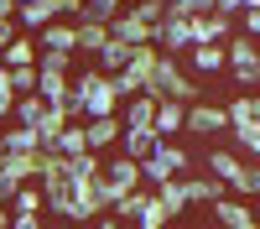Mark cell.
<instances>
[{
    "label": "cell",
    "mask_w": 260,
    "mask_h": 229,
    "mask_svg": "<svg viewBox=\"0 0 260 229\" xmlns=\"http://www.w3.org/2000/svg\"><path fill=\"white\" fill-rule=\"evenodd\" d=\"M68 104H73V115L78 120H104V115H120V89H115V78L110 73H99V68H78L73 73V94H68Z\"/></svg>",
    "instance_id": "6da1fadb"
},
{
    "label": "cell",
    "mask_w": 260,
    "mask_h": 229,
    "mask_svg": "<svg viewBox=\"0 0 260 229\" xmlns=\"http://www.w3.org/2000/svg\"><path fill=\"white\" fill-rule=\"evenodd\" d=\"M208 177H219L229 187V198H260V167L245 161L229 146H208Z\"/></svg>",
    "instance_id": "7a4b0ae2"
},
{
    "label": "cell",
    "mask_w": 260,
    "mask_h": 229,
    "mask_svg": "<svg viewBox=\"0 0 260 229\" xmlns=\"http://www.w3.org/2000/svg\"><path fill=\"white\" fill-rule=\"evenodd\" d=\"M146 94L151 99H177V104H192L198 99V78H192L177 57H156V68H151V78H146Z\"/></svg>",
    "instance_id": "3957f363"
},
{
    "label": "cell",
    "mask_w": 260,
    "mask_h": 229,
    "mask_svg": "<svg viewBox=\"0 0 260 229\" xmlns=\"http://www.w3.org/2000/svg\"><path fill=\"white\" fill-rule=\"evenodd\" d=\"M224 110H229V136H234V146H240L250 161H260V94H234Z\"/></svg>",
    "instance_id": "277c9868"
},
{
    "label": "cell",
    "mask_w": 260,
    "mask_h": 229,
    "mask_svg": "<svg viewBox=\"0 0 260 229\" xmlns=\"http://www.w3.org/2000/svg\"><path fill=\"white\" fill-rule=\"evenodd\" d=\"M229 78L240 83V89H260V47L250 37H229Z\"/></svg>",
    "instance_id": "5b68a950"
},
{
    "label": "cell",
    "mask_w": 260,
    "mask_h": 229,
    "mask_svg": "<svg viewBox=\"0 0 260 229\" xmlns=\"http://www.w3.org/2000/svg\"><path fill=\"white\" fill-rule=\"evenodd\" d=\"M182 172H187V151H182V146H172V141H161L156 151L141 161L146 187H156V182H167V177H182Z\"/></svg>",
    "instance_id": "8992f818"
},
{
    "label": "cell",
    "mask_w": 260,
    "mask_h": 229,
    "mask_svg": "<svg viewBox=\"0 0 260 229\" xmlns=\"http://www.w3.org/2000/svg\"><path fill=\"white\" fill-rule=\"evenodd\" d=\"M104 187H110V208H115L125 193L146 187V177H141V161H130V156H110V161H104Z\"/></svg>",
    "instance_id": "52a82bcc"
},
{
    "label": "cell",
    "mask_w": 260,
    "mask_h": 229,
    "mask_svg": "<svg viewBox=\"0 0 260 229\" xmlns=\"http://www.w3.org/2000/svg\"><path fill=\"white\" fill-rule=\"evenodd\" d=\"M151 47L156 52H167V57H182L187 47H192V31H187V16H161L156 21V31H151Z\"/></svg>",
    "instance_id": "ba28073f"
},
{
    "label": "cell",
    "mask_w": 260,
    "mask_h": 229,
    "mask_svg": "<svg viewBox=\"0 0 260 229\" xmlns=\"http://www.w3.org/2000/svg\"><path fill=\"white\" fill-rule=\"evenodd\" d=\"M187 130L203 136V141H213L219 130H229V110H224V104H213V99H192V104H187Z\"/></svg>",
    "instance_id": "9c48e42d"
},
{
    "label": "cell",
    "mask_w": 260,
    "mask_h": 229,
    "mask_svg": "<svg viewBox=\"0 0 260 229\" xmlns=\"http://www.w3.org/2000/svg\"><path fill=\"white\" fill-rule=\"evenodd\" d=\"M187 31H192V47H213V42H219V47H229V37H234V21L229 16H187Z\"/></svg>",
    "instance_id": "30bf717a"
},
{
    "label": "cell",
    "mask_w": 260,
    "mask_h": 229,
    "mask_svg": "<svg viewBox=\"0 0 260 229\" xmlns=\"http://www.w3.org/2000/svg\"><path fill=\"white\" fill-rule=\"evenodd\" d=\"M208 214H213V224H219V229H260V219H255V208L245 203V198H219V203H213L208 208Z\"/></svg>",
    "instance_id": "8fae6325"
},
{
    "label": "cell",
    "mask_w": 260,
    "mask_h": 229,
    "mask_svg": "<svg viewBox=\"0 0 260 229\" xmlns=\"http://www.w3.org/2000/svg\"><path fill=\"white\" fill-rule=\"evenodd\" d=\"M42 187H47V214L83 224V219H78V182H73V177H57V182H42Z\"/></svg>",
    "instance_id": "7c38bea8"
},
{
    "label": "cell",
    "mask_w": 260,
    "mask_h": 229,
    "mask_svg": "<svg viewBox=\"0 0 260 229\" xmlns=\"http://www.w3.org/2000/svg\"><path fill=\"white\" fill-rule=\"evenodd\" d=\"M156 104H161V99H151V94L125 99V104H120V125H125V130H156Z\"/></svg>",
    "instance_id": "4fadbf2b"
},
{
    "label": "cell",
    "mask_w": 260,
    "mask_h": 229,
    "mask_svg": "<svg viewBox=\"0 0 260 229\" xmlns=\"http://www.w3.org/2000/svg\"><path fill=\"white\" fill-rule=\"evenodd\" d=\"M187 68L198 73V78H219V73H229V47H187Z\"/></svg>",
    "instance_id": "5bb4252c"
},
{
    "label": "cell",
    "mask_w": 260,
    "mask_h": 229,
    "mask_svg": "<svg viewBox=\"0 0 260 229\" xmlns=\"http://www.w3.org/2000/svg\"><path fill=\"white\" fill-rule=\"evenodd\" d=\"M37 52H78V26L73 21H52L37 31Z\"/></svg>",
    "instance_id": "9a60e30c"
},
{
    "label": "cell",
    "mask_w": 260,
    "mask_h": 229,
    "mask_svg": "<svg viewBox=\"0 0 260 229\" xmlns=\"http://www.w3.org/2000/svg\"><path fill=\"white\" fill-rule=\"evenodd\" d=\"M125 125L120 115H104V120H83V141H89V151H99V146H120Z\"/></svg>",
    "instance_id": "2e32d148"
},
{
    "label": "cell",
    "mask_w": 260,
    "mask_h": 229,
    "mask_svg": "<svg viewBox=\"0 0 260 229\" xmlns=\"http://www.w3.org/2000/svg\"><path fill=\"white\" fill-rule=\"evenodd\" d=\"M0 151L6 156H37L42 141H37V130H26V125H6V130H0Z\"/></svg>",
    "instance_id": "e0dca14e"
},
{
    "label": "cell",
    "mask_w": 260,
    "mask_h": 229,
    "mask_svg": "<svg viewBox=\"0 0 260 229\" xmlns=\"http://www.w3.org/2000/svg\"><path fill=\"white\" fill-rule=\"evenodd\" d=\"M177 130H187V104L161 99V104H156V136H161V141H172Z\"/></svg>",
    "instance_id": "ac0fdd59"
},
{
    "label": "cell",
    "mask_w": 260,
    "mask_h": 229,
    "mask_svg": "<svg viewBox=\"0 0 260 229\" xmlns=\"http://www.w3.org/2000/svg\"><path fill=\"white\" fill-rule=\"evenodd\" d=\"M110 37L125 42V47H141V42H151V26H146V21H136L130 11H120V16L110 21Z\"/></svg>",
    "instance_id": "d6986e66"
},
{
    "label": "cell",
    "mask_w": 260,
    "mask_h": 229,
    "mask_svg": "<svg viewBox=\"0 0 260 229\" xmlns=\"http://www.w3.org/2000/svg\"><path fill=\"white\" fill-rule=\"evenodd\" d=\"M151 193H156V203L167 208L172 219H177V214H187V208H192V203H187V187H182V177H167V182H156V187H151Z\"/></svg>",
    "instance_id": "ffe728a7"
},
{
    "label": "cell",
    "mask_w": 260,
    "mask_h": 229,
    "mask_svg": "<svg viewBox=\"0 0 260 229\" xmlns=\"http://www.w3.org/2000/svg\"><path fill=\"white\" fill-rule=\"evenodd\" d=\"M182 187H187V203H203V208H213V203L229 193L219 177H182Z\"/></svg>",
    "instance_id": "44dd1931"
},
{
    "label": "cell",
    "mask_w": 260,
    "mask_h": 229,
    "mask_svg": "<svg viewBox=\"0 0 260 229\" xmlns=\"http://www.w3.org/2000/svg\"><path fill=\"white\" fill-rule=\"evenodd\" d=\"M125 62H130V47L110 37V42H104V47H99V52L89 57V68H99V73H110V78H115V73L125 68Z\"/></svg>",
    "instance_id": "7402d4cb"
},
{
    "label": "cell",
    "mask_w": 260,
    "mask_h": 229,
    "mask_svg": "<svg viewBox=\"0 0 260 229\" xmlns=\"http://www.w3.org/2000/svg\"><path fill=\"white\" fill-rule=\"evenodd\" d=\"M161 146V136L156 130H125L120 136V156H130V161H146L151 151Z\"/></svg>",
    "instance_id": "603a6c76"
},
{
    "label": "cell",
    "mask_w": 260,
    "mask_h": 229,
    "mask_svg": "<svg viewBox=\"0 0 260 229\" xmlns=\"http://www.w3.org/2000/svg\"><path fill=\"white\" fill-rule=\"evenodd\" d=\"M42 73V68H37ZM37 94L47 99V104H68V94H73V73H42L37 78Z\"/></svg>",
    "instance_id": "cb8c5ba5"
},
{
    "label": "cell",
    "mask_w": 260,
    "mask_h": 229,
    "mask_svg": "<svg viewBox=\"0 0 260 229\" xmlns=\"http://www.w3.org/2000/svg\"><path fill=\"white\" fill-rule=\"evenodd\" d=\"M42 120H47V99H42V94H21V99H16L11 125H26V130H37Z\"/></svg>",
    "instance_id": "d4e9b609"
},
{
    "label": "cell",
    "mask_w": 260,
    "mask_h": 229,
    "mask_svg": "<svg viewBox=\"0 0 260 229\" xmlns=\"http://www.w3.org/2000/svg\"><path fill=\"white\" fill-rule=\"evenodd\" d=\"M73 26H78V52H83V57H94L104 42H110V26H104V21H83V16H78Z\"/></svg>",
    "instance_id": "484cf974"
},
{
    "label": "cell",
    "mask_w": 260,
    "mask_h": 229,
    "mask_svg": "<svg viewBox=\"0 0 260 229\" xmlns=\"http://www.w3.org/2000/svg\"><path fill=\"white\" fill-rule=\"evenodd\" d=\"M11 214H47V187H42V182H26V187L11 198Z\"/></svg>",
    "instance_id": "4316f807"
},
{
    "label": "cell",
    "mask_w": 260,
    "mask_h": 229,
    "mask_svg": "<svg viewBox=\"0 0 260 229\" xmlns=\"http://www.w3.org/2000/svg\"><path fill=\"white\" fill-rule=\"evenodd\" d=\"M0 62H6V68H31V62H37V37H26V31H21L11 47L0 52Z\"/></svg>",
    "instance_id": "83f0119b"
},
{
    "label": "cell",
    "mask_w": 260,
    "mask_h": 229,
    "mask_svg": "<svg viewBox=\"0 0 260 229\" xmlns=\"http://www.w3.org/2000/svg\"><path fill=\"white\" fill-rule=\"evenodd\" d=\"M68 177H73V182H94V177H104V161H99V151L68 156Z\"/></svg>",
    "instance_id": "f1b7e54d"
},
{
    "label": "cell",
    "mask_w": 260,
    "mask_h": 229,
    "mask_svg": "<svg viewBox=\"0 0 260 229\" xmlns=\"http://www.w3.org/2000/svg\"><path fill=\"white\" fill-rule=\"evenodd\" d=\"M136 229H172V214L156 203V193H151V198L141 203V214H136Z\"/></svg>",
    "instance_id": "f546056e"
},
{
    "label": "cell",
    "mask_w": 260,
    "mask_h": 229,
    "mask_svg": "<svg viewBox=\"0 0 260 229\" xmlns=\"http://www.w3.org/2000/svg\"><path fill=\"white\" fill-rule=\"evenodd\" d=\"M156 57H161V52L151 47V42H141V47H130V62H125V68L146 83V78H151V68H156Z\"/></svg>",
    "instance_id": "4dcf8cb0"
},
{
    "label": "cell",
    "mask_w": 260,
    "mask_h": 229,
    "mask_svg": "<svg viewBox=\"0 0 260 229\" xmlns=\"http://www.w3.org/2000/svg\"><path fill=\"white\" fill-rule=\"evenodd\" d=\"M52 151H57V156H83V151H89V141H83V120H73L68 130L57 136V146H52Z\"/></svg>",
    "instance_id": "1f68e13d"
},
{
    "label": "cell",
    "mask_w": 260,
    "mask_h": 229,
    "mask_svg": "<svg viewBox=\"0 0 260 229\" xmlns=\"http://www.w3.org/2000/svg\"><path fill=\"white\" fill-rule=\"evenodd\" d=\"M120 11H125V0H83V11H78V16H83V21H104V26H110Z\"/></svg>",
    "instance_id": "d6a6232c"
},
{
    "label": "cell",
    "mask_w": 260,
    "mask_h": 229,
    "mask_svg": "<svg viewBox=\"0 0 260 229\" xmlns=\"http://www.w3.org/2000/svg\"><path fill=\"white\" fill-rule=\"evenodd\" d=\"M146 198H151V187H136V193H125V198L110 208V214H115L120 224H136V214H141V203H146Z\"/></svg>",
    "instance_id": "836d02e7"
},
{
    "label": "cell",
    "mask_w": 260,
    "mask_h": 229,
    "mask_svg": "<svg viewBox=\"0 0 260 229\" xmlns=\"http://www.w3.org/2000/svg\"><path fill=\"white\" fill-rule=\"evenodd\" d=\"M130 16H136V21H146V26L156 31V21L167 16V0H136V6H130Z\"/></svg>",
    "instance_id": "e575fe53"
},
{
    "label": "cell",
    "mask_w": 260,
    "mask_h": 229,
    "mask_svg": "<svg viewBox=\"0 0 260 229\" xmlns=\"http://www.w3.org/2000/svg\"><path fill=\"white\" fill-rule=\"evenodd\" d=\"M42 73H73V52H37Z\"/></svg>",
    "instance_id": "d590c367"
},
{
    "label": "cell",
    "mask_w": 260,
    "mask_h": 229,
    "mask_svg": "<svg viewBox=\"0 0 260 229\" xmlns=\"http://www.w3.org/2000/svg\"><path fill=\"white\" fill-rule=\"evenodd\" d=\"M6 73H11V89L16 94H37V78H42L37 62H31V68H6Z\"/></svg>",
    "instance_id": "8d00e7d4"
},
{
    "label": "cell",
    "mask_w": 260,
    "mask_h": 229,
    "mask_svg": "<svg viewBox=\"0 0 260 229\" xmlns=\"http://www.w3.org/2000/svg\"><path fill=\"white\" fill-rule=\"evenodd\" d=\"M16 99H21V94L11 89V73L0 68V120H6V115H16Z\"/></svg>",
    "instance_id": "74e56055"
},
{
    "label": "cell",
    "mask_w": 260,
    "mask_h": 229,
    "mask_svg": "<svg viewBox=\"0 0 260 229\" xmlns=\"http://www.w3.org/2000/svg\"><path fill=\"white\" fill-rule=\"evenodd\" d=\"M240 37H250V42H260V6H250V11L240 16Z\"/></svg>",
    "instance_id": "f35d334b"
},
{
    "label": "cell",
    "mask_w": 260,
    "mask_h": 229,
    "mask_svg": "<svg viewBox=\"0 0 260 229\" xmlns=\"http://www.w3.org/2000/svg\"><path fill=\"white\" fill-rule=\"evenodd\" d=\"M21 187H26V182H16L11 172H0V203H6V208H11V198L21 193Z\"/></svg>",
    "instance_id": "ab89813d"
},
{
    "label": "cell",
    "mask_w": 260,
    "mask_h": 229,
    "mask_svg": "<svg viewBox=\"0 0 260 229\" xmlns=\"http://www.w3.org/2000/svg\"><path fill=\"white\" fill-rule=\"evenodd\" d=\"M213 11L229 16V21H240V16H245V0H213Z\"/></svg>",
    "instance_id": "60d3db41"
},
{
    "label": "cell",
    "mask_w": 260,
    "mask_h": 229,
    "mask_svg": "<svg viewBox=\"0 0 260 229\" xmlns=\"http://www.w3.org/2000/svg\"><path fill=\"white\" fill-rule=\"evenodd\" d=\"M172 16H198V0H167Z\"/></svg>",
    "instance_id": "b9f144b4"
},
{
    "label": "cell",
    "mask_w": 260,
    "mask_h": 229,
    "mask_svg": "<svg viewBox=\"0 0 260 229\" xmlns=\"http://www.w3.org/2000/svg\"><path fill=\"white\" fill-rule=\"evenodd\" d=\"M16 37H21V26H16V21H0V52H6Z\"/></svg>",
    "instance_id": "7bdbcfd3"
},
{
    "label": "cell",
    "mask_w": 260,
    "mask_h": 229,
    "mask_svg": "<svg viewBox=\"0 0 260 229\" xmlns=\"http://www.w3.org/2000/svg\"><path fill=\"white\" fill-rule=\"evenodd\" d=\"M11 229H42V214H16Z\"/></svg>",
    "instance_id": "ee69618b"
},
{
    "label": "cell",
    "mask_w": 260,
    "mask_h": 229,
    "mask_svg": "<svg viewBox=\"0 0 260 229\" xmlns=\"http://www.w3.org/2000/svg\"><path fill=\"white\" fill-rule=\"evenodd\" d=\"M89 229H130V224H120V219H115V214H104V219H94V224H89Z\"/></svg>",
    "instance_id": "f6af8a7d"
},
{
    "label": "cell",
    "mask_w": 260,
    "mask_h": 229,
    "mask_svg": "<svg viewBox=\"0 0 260 229\" xmlns=\"http://www.w3.org/2000/svg\"><path fill=\"white\" fill-rule=\"evenodd\" d=\"M11 219H16V214H11V208H6V203H0V229H11Z\"/></svg>",
    "instance_id": "bcb514c9"
},
{
    "label": "cell",
    "mask_w": 260,
    "mask_h": 229,
    "mask_svg": "<svg viewBox=\"0 0 260 229\" xmlns=\"http://www.w3.org/2000/svg\"><path fill=\"white\" fill-rule=\"evenodd\" d=\"M250 6H260V0H245V11H250Z\"/></svg>",
    "instance_id": "7dc6e473"
},
{
    "label": "cell",
    "mask_w": 260,
    "mask_h": 229,
    "mask_svg": "<svg viewBox=\"0 0 260 229\" xmlns=\"http://www.w3.org/2000/svg\"><path fill=\"white\" fill-rule=\"evenodd\" d=\"M0 167H6V151H0Z\"/></svg>",
    "instance_id": "c3c4849f"
},
{
    "label": "cell",
    "mask_w": 260,
    "mask_h": 229,
    "mask_svg": "<svg viewBox=\"0 0 260 229\" xmlns=\"http://www.w3.org/2000/svg\"><path fill=\"white\" fill-rule=\"evenodd\" d=\"M16 6H26V0H16Z\"/></svg>",
    "instance_id": "681fc988"
},
{
    "label": "cell",
    "mask_w": 260,
    "mask_h": 229,
    "mask_svg": "<svg viewBox=\"0 0 260 229\" xmlns=\"http://www.w3.org/2000/svg\"><path fill=\"white\" fill-rule=\"evenodd\" d=\"M255 167H260V161H255Z\"/></svg>",
    "instance_id": "f907efd6"
}]
</instances>
